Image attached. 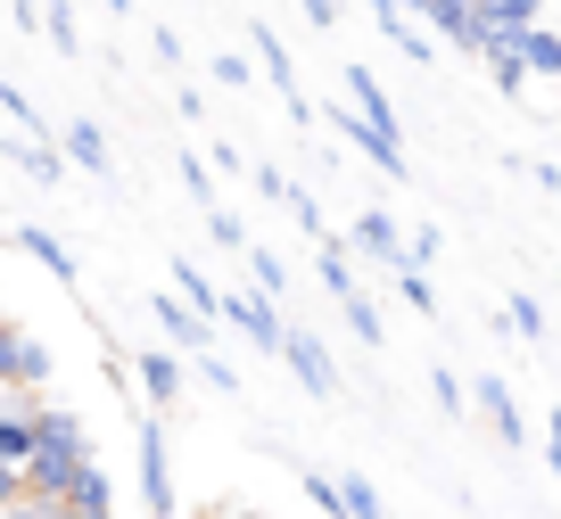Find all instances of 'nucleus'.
<instances>
[{"label":"nucleus","mask_w":561,"mask_h":519,"mask_svg":"<svg viewBox=\"0 0 561 519\" xmlns=\"http://www.w3.org/2000/svg\"><path fill=\"white\" fill-rule=\"evenodd\" d=\"M83 462H100V453H91V429L67 413V404L42 396V404H34V453H25V495L58 503V495L75 486V470H83Z\"/></svg>","instance_id":"1"},{"label":"nucleus","mask_w":561,"mask_h":519,"mask_svg":"<svg viewBox=\"0 0 561 519\" xmlns=\"http://www.w3.org/2000/svg\"><path fill=\"white\" fill-rule=\"evenodd\" d=\"M50 388V346L34 330L0 322V396H42Z\"/></svg>","instance_id":"2"},{"label":"nucleus","mask_w":561,"mask_h":519,"mask_svg":"<svg viewBox=\"0 0 561 519\" xmlns=\"http://www.w3.org/2000/svg\"><path fill=\"white\" fill-rule=\"evenodd\" d=\"M133 470H140V503H149V519H174V462H165V429L149 413H140V429H133Z\"/></svg>","instance_id":"3"},{"label":"nucleus","mask_w":561,"mask_h":519,"mask_svg":"<svg viewBox=\"0 0 561 519\" xmlns=\"http://www.w3.org/2000/svg\"><path fill=\"white\" fill-rule=\"evenodd\" d=\"M149 313H158V330H165V346H174V355H207V346H215V330H224L215 313H198L191 297H174V289H158V297H149Z\"/></svg>","instance_id":"4"},{"label":"nucleus","mask_w":561,"mask_h":519,"mask_svg":"<svg viewBox=\"0 0 561 519\" xmlns=\"http://www.w3.org/2000/svg\"><path fill=\"white\" fill-rule=\"evenodd\" d=\"M215 322L240 330V338H248V346H264V355H273L280 330H289V322L273 313V297H256V289H224V297H215Z\"/></svg>","instance_id":"5"},{"label":"nucleus","mask_w":561,"mask_h":519,"mask_svg":"<svg viewBox=\"0 0 561 519\" xmlns=\"http://www.w3.org/2000/svg\"><path fill=\"white\" fill-rule=\"evenodd\" d=\"M280 364L306 380V396H339V364H331V346L314 338V330H280V346H273Z\"/></svg>","instance_id":"6"},{"label":"nucleus","mask_w":561,"mask_h":519,"mask_svg":"<svg viewBox=\"0 0 561 519\" xmlns=\"http://www.w3.org/2000/svg\"><path fill=\"white\" fill-rule=\"evenodd\" d=\"M133 388H140L149 413H174V404H182V355H174V346H149V355L133 364Z\"/></svg>","instance_id":"7"},{"label":"nucleus","mask_w":561,"mask_h":519,"mask_svg":"<svg viewBox=\"0 0 561 519\" xmlns=\"http://www.w3.org/2000/svg\"><path fill=\"white\" fill-rule=\"evenodd\" d=\"M18 247L42 264V273L58 280V289H83V273H75V247L58 240V231H42V223H18Z\"/></svg>","instance_id":"8"},{"label":"nucleus","mask_w":561,"mask_h":519,"mask_svg":"<svg viewBox=\"0 0 561 519\" xmlns=\"http://www.w3.org/2000/svg\"><path fill=\"white\" fill-rule=\"evenodd\" d=\"M248 42H256L264 74H273V83H280V100H289V116H314V107H306V91H298V74H289V50H280V34H273V25H248Z\"/></svg>","instance_id":"9"},{"label":"nucleus","mask_w":561,"mask_h":519,"mask_svg":"<svg viewBox=\"0 0 561 519\" xmlns=\"http://www.w3.org/2000/svg\"><path fill=\"white\" fill-rule=\"evenodd\" d=\"M58 140H67V149H58L67 165H83V173H107V132H100L91 116H75V124H67Z\"/></svg>","instance_id":"10"},{"label":"nucleus","mask_w":561,"mask_h":519,"mask_svg":"<svg viewBox=\"0 0 561 519\" xmlns=\"http://www.w3.org/2000/svg\"><path fill=\"white\" fill-rule=\"evenodd\" d=\"M58 503H67V511H116V486H107L100 462H83V470H75V486H67Z\"/></svg>","instance_id":"11"},{"label":"nucleus","mask_w":561,"mask_h":519,"mask_svg":"<svg viewBox=\"0 0 561 519\" xmlns=\"http://www.w3.org/2000/svg\"><path fill=\"white\" fill-rule=\"evenodd\" d=\"M355 247H364V256H380V264H404V240H397V223H388L380 207L355 215Z\"/></svg>","instance_id":"12"},{"label":"nucleus","mask_w":561,"mask_h":519,"mask_svg":"<svg viewBox=\"0 0 561 519\" xmlns=\"http://www.w3.org/2000/svg\"><path fill=\"white\" fill-rule=\"evenodd\" d=\"M339 519H388V503L380 495H371V478H364V470H339Z\"/></svg>","instance_id":"13"},{"label":"nucleus","mask_w":561,"mask_h":519,"mask_svg":"<svg viewBox=\"0 0 561 519\" xmlns=\"http://www.w3.org/2000/svg\"><path fill=\"white\" fill-rule=\"evenodd\" d=\"M34 34H50V50H58V58H75V50H83V25H75V9H67V0H42V25H34Z\"/></svg>","instance_id":"14"},{"label":"nucleus","mask_w":561,"mask_h":519,"mask_svg":"<svg viewBox=\"0 0 561 519\" xmlns=\"http://www.w3.org/2000/svg\"><path fill=\"white\" fill-rule=\"evenodd\" d=\"M479 413H488V429L504 437V446H520V413H512V396H504V380H479Z\"/></svg>","instance_id":"15"},{"label":"nucleus","mask_w":561,"mask_h":519,"mask_svg":"<svg viewBox=\"0 0 561 519\" xmlns=\"http://www.w3.org/2000/svg\"><path fill=\"white\" fill-rule=\"evenodd\" d=\"M174 297H191V305H198V313H215V297H224V289H215V280H207V273H198V264H191V256H174Z\"/></svg>","instance_id":"16"},{"label":"nucleus","mask_w":561,"mask_h":519,"mask_svg":"<svg viewBox=\"0 0 561 519\" xmlns=\"http://www.w3.org/2000/svg\"><path fill=\"white\" fill-rule=\"evenodd\" d=\"M339 313H347V330H355L364 346H380V305H371L364 289H347V297H339Z\"/></svg>","instance_id":"17"},{"label":"nucleus","mask_w":561,"mask_h":519,"mask_svg":"<svg viewBox=\"0 0 561 519\" xmlns=\"http://www.w3.org/2000/svg\"><path fill=\"white\" fill-rule=\"evenodd\" d=\"M9 157H18V165L34 173V182H58V165H67V157H58L50 140H18V149H9Z\"/></svg>","instance_id":"18"},{"label":"nucleus","mask_w":561,"mask_h":519,"mask_svg":"<svg viewBox=\"0 0 561 519\" xmlns=\"http://www.w3.org/2000/svg\"><path fill=\"white\" fill-rule=\"evenodd\" d=\"M248 289H256V297H280V289H289V273H280V256H264V247H248Z\"/></svg>","instance_id":"19"},{"label":"nucleus","mask_w":561,"mask_h":519,"mask_svg":"<svg viewBox=\"0 0 561 519\" xmlns=\"http://www.w3.org/2000/svg\"><path fill=\"white\" fill-rule=\"evenodd\" d=\"M174 165H182V182H191V198H198V207H215V173H207V157H198V149H182Z\"/></svg>","instance_id":"20"},{"label":"nucleus","mask_w":561,"mask_h":519,"mask_svg":"<svg viewBox=\"0 0 561 519\" xmlns=\"http://www.w3.org/2000/svg\"><path fill=\"white\" fill-rule=\"evenodd\" d=\"M0 107H9V116H18V124H25V132H34V140H50V124H42V107H34V100H25V91H18V83H0Z\"/></svg>","instance_id":"21"},{"label":"nucleus","mask_w":561,"mask_h":519,"mask_svg":"<svg viewBox=\"0 0 561 519\" xmlns=\"http://www.w3.org/2000/svg\"><path fill=\"white\" fill-rule=\"evenodd\" d=\"M198 380H207L215 396H240V371H231L224 355H215V346H207V355H198Z\"/></svg>","instance_id":"22"},{"label":"nucleus","mask_w":561,"mask_h":519,"mask_svg":"<svg viewBox=\"0 0 561 519\" xmlns=\"http://www.w3.org/2000/svg\"><path fill=\"white\" fill-rule=\"evenodd\" d=\"M207 231H215V247H240V256H248V223H240V215L207 207Z\"/></svg>","instance_id":"23"},{"label":"nucleus","mask_w":561,"mask_h":519,"mask_svg":"<svg viewBox=\"0 0 561 519\" xmlns=\"http://www.w3.org/2000/svg\"><path fill=\"white\" fill-rule=\"evenodd\" d=\"M207 74H215V83H224V91H240V83H248V58H240V50H224V58H215Z\"/></svg>","instance_id":"24"},{"label":"nucleus","mask_w":561,"mask_h":519,"mask_svg":"<svg viewBox=\"0 0 561 519\" xmlns=\"http://www.w3.org/2000/svg\"><path fill=\"white\" fill-rule=\"evenodd\" d=\"M0 519H67V511H58V503H42V495H18Z\"/></svg>","instance_id":"25"},{"label":"nucleus","mask_w":561,"mask_h":519,"mask_svg":"<svg viewBox=\"0 0 561 519\" xmlns=\"http://www.w3.org/2000/svg\"><path fill=\"white\" fill-rule=\"evenodd\" d=\"M512 330H520V338H537V330H545V313L528 305V297H512Z\"/></svg>","instance_id":"26"},{"label":"nucleus","mask_w":561,"mask_h":519,"mask_svg":"<svg viewBox=\"0 0 561 519\" xmlns=\"http://www.w3.org/2000/svg\"><path fill=\"white\" fill-rule=\"evenodd\" d=\"M191 519H256V511H248V503H198Z\"/></svg>","instance_id":"27"},{"label":"nucleus","mask_w":561,"mask_h":519,"mask_svg":"<svg viewBox=\"0 0 561 519\" xmlns=\"http://www.w3.org/2000/svg\"><path fill=\"white\" fill-rule=\"evenodd\" d=\"M25 495V478H18V462H0V511H9V503Z\"/></svg>","instance_id":"28"},{"label":"nucleus","mask_w":561,"mask_h":519,"mask_svg":"<svg viewBox=\"0 0 561 519\" xmlns=\"http://www.w3.org/2000/svg\"><path fill=\"white\" fill-rule=\"evenodd\" d=\"M9 18H18L25 34H34V25H42V0H9Z\"/></svg>","instance_id":"29"},{"label":"nucleus","mask_w":561,"mask_h":519,"mask_svg":"<svg viewBox=\"0 0 561 519\" xmlns=\"http://www.w3.org/2000/svg\"><path fill=\"white\" fill-rule=\"evenodd\" d=\"M545 453H553V470H561V413L545 420Z\"/></svg>","instance_id":"30"},{"label":"nucleus","mask_w":561,"mask_h":519,"mask_svg":"<svg viewBox=\"0 0 561 519\" xmlns=\"http://www.w3.org/2000/svg\"><path fill=\"white\" fill-rule=\"evenodd\" d=\"M306 18H314V25H331V18H339V0H306Z\"/></svg>","instance_id":"31"}]
</instances>
